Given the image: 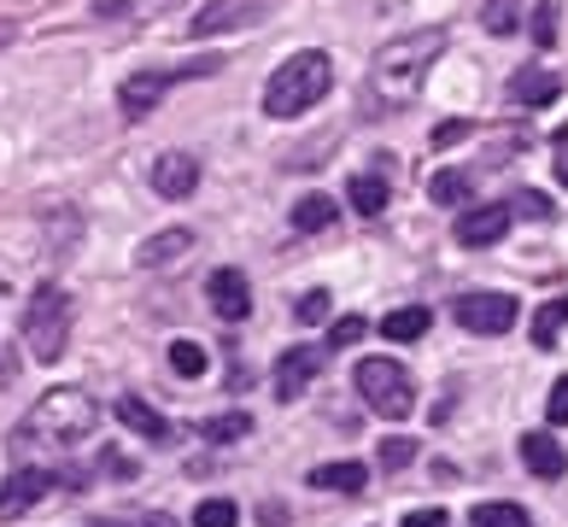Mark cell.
<instances>
[{"label":"cell","mask_w":568,"mask_h":527,"mask_svg":"<svg viewBox=\"0 0 568 527\" xmlns=\"http://www.w3.org/2000/svg\"><path fill=\"white\" fill-rule=\"evenodd\" d=\"M516 24H521L516 0H487V7H480V30H487V36H510Z\"/></svg>","instance_id":"484cf974"},{"label":"cell","mask_w":568,"mask_h":527,"mask_svg":"<svg viewBox=\"0 0 568 527\" xmlns=\"http://www.w3.org/2000/svg\"><path fill=\"white\" fill-rule=\"evenodd\" d=\"M428 194H434L439 205H457V200L475 194V176H469V171H439V176L428 182Z\"/></svg>","instance_id":"d4e9b609"},{"label":"cell","mask_w":568,"mask_h":527,"mask_svg":"<svg viewBox=\"0 0 568 527\" xmlns=\"http://www.w3.org/2000/svg\"><path fill=\"white\" fill-rule=\"evenodd\" d=\"M24 346L36 364H59L71 346V293L65 287H53V282H41L30 293V305H24Z\"/></svg>","instance_id":"277c9868"},{"label":"cell","mask_w":568,"mask_h":527,"mask_svg":"<svg viewBox=\"0 0 568 527\" xmlns=\"http://www.w3.org/2000/svg\"><path fill=\"white\" fill-rule=\"evenodd\" d=\"M264 0H212V7H200V18L187 30L194 36H223V30H235V24H252V12H258Z\"/></svg>","instance_id":"2e32d148"},{"label":"cell","mask_w":568,"mask_h":527,"mask_svg":"<svg viewBox=\"0 0 568 527\" xmlns=\"http://www.w3.org/2000/svg\"><path fill=\"white\" fill-rule=\"evenodd\" d=\"M463 130H469V123H439V130H434V146H452Z\"/></svg>","instance_id":"8d00e7d4"},{"label":"cell","mask_w":568,"mask_h":527,"mask_svg":"<svg viewBox=\"0 0 568 527\" xmlns=\"http://www.w3.org/2000/svg\"><path fill=\"white\" fill-rule=\"evenodd\" d=\"M171 369L182 375V382H200L205 375V346L200 341H171Z\"/></svg>","instance_id":"4316f807"},{"label":"cell","mask_w":568,"mask_h":527,"mask_svg":"<svg viewBox=\"0 0 568 527\" xmlns=\"http://www.w3.org/2000/svg\"><path fill=\"white\" fill-rule=\"evenodd\" d=\"M118 422H123L130 434L153 439V446H171V422H164L153 405H146V398H135V393H123V398H118Z\"/></svg>","instance_id":"9a60e30c"},{"label":"cell","mask_w":568,"mask_h":527,"mask_svg":"<svg viewBox=\"0 0 568 527\" xmlns=\"http://www.w3.org/2000/svg\"><path fill=\"white\" fill-rule=\"evenodd\" d=\"M89 527H118V521H89Z\"/></svg>","instance_id":"b9f144b4"},{"label":"cell","mask_w":568,"mask_h":527,"mask_svg":"<svg viewBox=\"0 0 568 527\" xmlns=\"http://www.w3.org/2000/svg\"><path fill=\"white\" fill-rule=\"evenodd\" d=\"M551 164H557V176H562V188H568V130L557 135V159H551Z\"/></svg>","instance_id":"74e56055"},{"label":"cell","mask_w":568,"mask_h":527,"mask_svg":"<svg viewBox=\"0 0 568 527\" xmlns=\"http://www.w3.org/2000/svg\"><path fill=\"white\" fill-rule=\"evenodd\" d=\"M562 328H568V300H545L539 316H534V346H539V352H551Z\"/></svg>","instance_id":"603a6c76"},{"label":"cell","mask_w":568,"mask_h":527,"mask_svg":"<svg viewBox=\"0 0 568 527\" xmlns=\"http://www.w3.org/2000/svg\"><path fill=\"white\" fill-rule=\"evenodd\" d=\"M416 457V439H382V469H405V463Z\"/></svg>","instance_id":"d6a6232c"},{"label":"cell","mask_w":568,"mask_h":527,"mask_svg":"<svg viewBox=\"0 0 568 527\" xmlns=\"http://www.w3.org/2000/svg\"><path fill=\"white\" fill-rule=\"evenodd\" d=\"M59 487V475L53 469H12L7 475V487H0V516H24V510H36L41 498H48Z\"/></svg>","instance_id":"8fae6325"},{"label":"cell","mask_w":568,"mask_h":527,"mask_svg":"<svg viewBox=\"0 0 568 527\" xmlns=\"http://www.w3.org/2000/svg\"><path fill=\"white\" fill-rule=\"evenodd\" d=\"M287 217H293V229H300V235H323V229H334V217H341V205H334L328 194H300Z\"/></svg>","instance_id":"ac0fdd59"},{"label":"cell","mask_w":568,"mask_h":527,"mask_svg":"<svg viewBox=\"0 0 568 527\" xmlns=\"http://www.w3.org/2000/svg\"><path fill=\"white\" fill-rule=\"evenodd\" d=\"M328 89H334V59L323 48H300L293 59L276 65V77L264 82V112L270 118H305Z\"/></svg>","instance_id":"3957f363"},{"label":"cell","mask_w":568,"mask_h":527,"mask_svg":"<svg viewBox=\"0 0 568 527\" xmlns=\"http://www.w3.org/2000/svg\"><path fill=\"white\" fill-rule=\"evenodd\" d=\"M258 521H264V527H287V504L264 498V504H258Z\"/></svg>","instance_id":"d590c367"},{"label":"cell","mask_w":568,"mask_h":527,"mask_svg":"<svg viewBox=\"0 0 568 527\" xmlns=\"http://www.w3.org/2000/svg\"><path fill=\"white\" fill-rule=\"evenodd\" d=\"M146 527H176L171 516H146Z\"/></svg>","instance_id":"60d3db41"},{"label":"cell","mask_w":568,"mask_h":527,"mask_svg":"<svg viewBox=\"0 0 568 527\" xmlns=\"http://www.w3.org/2000/svg\"><path fill=\"white\" fill-rule=\"evenodd\" d=\"M212 71H217V59H194V65H171V71H135V77H123V89H118V112L130 123H141L182 77H212Z\"/></svg>","instance_id":"8992f818"},{"label":"cell","mask_w":568,"mask_h":527,"mask_svg":"<svg viewBox=\"0 0 568 527\" xmlns=\"http://www.w3.org/2000/svg\"><path fill=\"white\" fill-rule=\"evenodd\" d=\"M446 53V30H410V36H393L382 53L369 59V77H364V105H375V118H393L423 94V82L434 71V59Z\"/></svg>","instance_id":"6da1fadb"},{"label":"cell","mask_w":568,"mask_h":527,"mask_svg":"<svg viewBox=\"0 0 568 527\" xmlns=\"http://www.w3.org/2000/svg\"><path fill=\"white\" fill-rule=\"evenodd\" d=\"M521 463H528V475H539V480H562V469H568V452L557 446L551 434H521Z\"/></svg>","instance_id":"e0dca14e"},{"label":"cell","mask_w":568,"mask_h":527,"mask_svg":"<svg viewBox=\"0 0 568 527\" xmlns=\"http://www.w3.org/2000/svg\"><path fill=\"white\" fill-rule=\"evenodd\" d=\"M557 94H562V77L557 71H545V65H521L516 77H510V100L516 105H557Z\"/></svg>","instance_id":"5bb4252c"},{"label":"cell","mask_w":568,"mask_h":527,"mask_svg":"<svg viewBox=\"0 0 568 527\" xmlns=\"http://www.w3.org/2000/svg\"><path fill=\"white\" fill-rule=\"evenodd\" d=\"M194 252V229H159V235H146L135 246V264L141 270H171L176 259H187Z\"/></svg>","instance_id":"4fadbf2b"},{"label":"cell","mask_w":568,"mask_h":527,"mask_svg":"<svg viewBox=\"0 0 568 527\" xmlns=\"http://www.w3.org/2000/svg\"><path fill=\"white\" fill-rule=\"evenodd\" d=\"M311 487H328V493H364L369 487V469H364V463H317V469H311Z\"/></svg>","instance_id":"d6986e66"},{"label":"cell","mask_w":568,"mask_h":527,"mask_svg":"<svg viewBox=\"0 0 568 527\" xmlns=\"http://www.w3.org/2000/svg\"><path fill=\"white\" fill-rule=\"evenodd\" d=\"M94 422H100V405L82 387H48L24 416H18L7 446L12 452H71L94 434Z\"/></svg>","instance_id":"7a4b0ae2"},{"label":"cell","mask_w":568,"mask_h":527,"mask_svg":"<svg viewBox=\"0 0 568 527\" xmlns=\"http://www.w3.org/2000/svg\"><path fill=\"white\" fill-rule=\"evenodd\" d=\"M346 200H352V211H357V217H382V211H387V176H375V171H357V176L346 182Z\"/></svg>","instance_id":"ffe728a7"},{"label":"cell","mask_w":568,"mask_h":527,"mask_svg":"<svg viewBox=\"0 0 568 527\" xmlns=\"http://www.w3.org/2000/svg\"><path fill=\"white\" fill-rule=\"evenodd\" d=\"M194 527H241V510H235V498H200V510H194Z\"/></svg>","instance_id":"83f0119b"},{"label":"cell","mask_w":568,"mask_h":527,"mask_svg":"<svg viewBox=\"0 0 568 527\" xmlns=\"http://www.w3.org/2000/svg\"><path fill=\"white\" fill-rule=\"evenodd\" d=\"M328 311H334V300H328V287H311V293H300V305H293V316L311 328V323H328Z\"/></svg>","instance_id":"f546056e"},{"label":"cell","mask_w":568,"mask_h":527,"mask_svg":"<svg viewBox=\"0 0 568 527\" xmlns=\"http://www.w3.org/2000/svg\"><path fill=\"white\" fill-rule=\"evenodd\" d=\"M469 527H534V516L521 504H475Z\"/></svg>","instance_id":"cb8c5ba5"},{"label":"cell","mask_w":568,"mask_h":527,"mask_svg":"<svg viewBox=\"0 0 568 527\" xmlns=\"http://www.w3.org/2000/svg\"><path fill=\"white\" fill-rule=\"evenodd\" d=\"M434 328V311L428 305H398L382 316V334L387 341H423V334Z\"/></svg>","instance_id":"44dd1931"},{"label":"cell","mask_w":568,"mask_h":527,"mask_svg":"<svg viewBox=\"0 0 568 527\" xmlns=\"http://www.w3.org/2000/svg\"><path fill=\"white\" fill-rule=\"evenodd\" d=\"M528 36H534V48H557V0H539L534 7Z\"/></svg>","instance_id":"f1b7e54d"},{"label":"cell","mask_w":568,"mask_h":527,"mask_svg":"<svg viewBox=\"0 0 568 527\" xmlns=\"http://www.w3.org/2000/svg\"><path fill=\"white\" fill-rule=\"evenodd\" d=\"M194 188H200V159H194V153H159V159H153V194L187 200Z\"/></svg>","instance_id":"7c38bea8"},{"label":"cell","mask_w":568,"mask_h":527,"mask_svg":"<svg viewBox=\"0 0 568 527\" xmlns=\"http://www.w3.org/2000/svg\"><path fill=\"white\" fill-rule=\"evenodd\" d=\"M510 223H516V205L510 200H504V205H469L457 217V246L480 252V246H493V241L510 235Z\"/></svg>","instance_id":"ba28073f"},{"label":"cell","mask_w":568,"mask_h":527,"mask_svg":"<svg viewBox=\"0 0 568 527\" xmlns=\"http://www.w3.org/2000/svg\"><path fill=\"white\" fill-rule=\"evenodd\" d=\"M364 334H369V323H364V316H341V323L328 328V341H323V346H328V352H334V346H357Z\"/></svg>","instance_id":"1f68e13d"},{"label":"cell","mask_w":568,"mask_h":527,"mask_svg":"<svg viewBox=\"0 0 568 527\" xmlns=\"http://www.w3.org/2000/svg\"><path fill=\"white\" fill-rule=\"evenodd\" d=\"M94 12H100V18H123V12H130V0H100Z\"/></svg>","instance_id":"f35d334b"},{"label":"cell","mask_w":568,"mask_h":527,"mask_svg":"<svg viewBox=\"0 0 568 527\" xmlns=\"http://www.w3.org/2000/svg\"><path fill=\"white\" fill-rule=\"evenodd\" d=\"M405 527H452V516H446V510H410Z\"/></svg>","instance_id":"e575fe53"},{"label":"cell","mask_w":568,"mask_h":527,"mask_svg":"<svg viewBox=\"0 0 568 527\" xmlns=\"http://www.w3.org/2000/svg\"><path fill=\"white\" fill-rule=\"evenodd\" d=\"M510 205H516V217H534V223H551V217H557V205L545 200L539 188H521V194H516Z\"/></svg>","instance_id":"4dcf8cb0"},{"label":"cell","mask_w":568,"mask_h":527,"mask_svg":"<svg viewBox=\"0 0 568 527\" xmlns=\"http://www.w3.org/2000/svg\"><path fill=\"white\" fill-rule=\"evenodd\" d=\"M12 36H18V24H0V48H12Z\"/></svg>","instance_id":"ab89813d"},{"label":"cell","mask_w":568,"mask_h":527,"mask_svg":"<svg viewBox=\"0 0 568 527\" xmlns=\"http://www.w3.org/2000/svg\"><path fill=\"white\" fill-rule=\"evenodd\" d=\"M205 300H212V311L223 316V323H246L252 316V282H246V270L235 264H223L205 276Z\"/></svg>","instance_id":"9c48e42d"},{"label":"cell","mask_w":568,"mask_h":527,"mask_svg":"<svg viewBox=\"0 0 568 527\" xmlns=\"http://www.w3.org/2000/svg\"><path fill=\"white\" fill-rule=\"evenodd\" d=\"M352 387L375 416H387V422L416 411V382H410L405 364H393V357H364V364L352 369Z\"/></svg>","instance_id":"5b68a950"},{"label":"cell","mask_w":568,"mask_h":527,"mask_svg":"<svg viewBox=\"0 0 568 527\" xmlns=\"http://www.w3.org/2000/svg\"><path fill=\"white\" fill-rule=\"evenodd\" d=\"M323 357H328V346H287L282 357H276V398L282 405H293L311 382L323 375Z\"/></svg>","instance_id":"30bf717a"},{"label":"cell","mask_w":568,"mask_h":527,"mask_svg":"<svg viewBox=\"0 0 568 527\" xmlns=\"http://www.w3.org/2000/svg\"><path fill=\"white\" fill-rule=\"evenodd\" d=\"M252 434V416L246 411H223L212 422H200V439H212V446H235V439Z\"/></svg>","instance_id":"7402d4cb"},{"label":"cell","mask_w":568,"mask_h":527,"mask_svg":"<svg viewBox=\"0 0 568 527\" xmlns=\"http://www.w3.org/2000/svg\"><path fill=\"white\" fill-rule=\"evenodd\" d=\"M545 416H551L557 428H562V422H568V375H562V382H557L551 393H545Z\"/></svg>","instance_id":"836d02e7"},{"label":"cell","mask_w":568,"mask_h":527,"mask_svg":"<svg viewBox=\"0 0 568 527\" xmlns=\"http://www.w3.org/2000/svg\"><path fill=\"white\" fill-rule=\"evenodd\" d=\"M452 316H457L469 334H510L516 316H521V305L510 300V293H463V300L452 305Z\"/></svg>","instance_id":"52a82bcc"}]
</instances>
